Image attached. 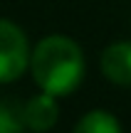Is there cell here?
I'll return each instance as SVG.
<instances>
[{"instance_id":"cell-3","label":"cell","mask_w":131,"mask_h":133,"mask_svg":"<svg viewBox=\"0 0 131 133\" xmlns=\"http://www.w3.org/2000/svg\"><path fill=\"white\" fill-rule=\"evenodd\" d=\"M102 74L116 86H131V42H114L102 52Z\"/></svg>"},{"instance_id":"cell-2","label":"cell","mask_w":131,"mask_h":133,"mask_svg":"<svg viewBox=\"0 0 131 133\" xmlns=\"http://www.w3.org/2000/svg\"><path fill=\"white\" fill-rule=\"evenodd\" d=\"M30 64V44L25 32L10 20H0V84L15 81Z\"/></svg>"},{"instance_id":"cell-4","label":"cell","mask_w":131,"mask_h":133,"mask_svg":"<svg viewBox=\"0 0 131 133\" xmlns=\"http://www.w3.org/2000/svg\"><path fill=\"white\" fill-rule=\"evenodd\" d=\"M57 96L42 91L40 96H32V99L25 104V123H27L30 131L35 133H45L49 131L59 118V109H57Z\"/></svg>"},{"instance_id":"cell-6","label":"cell","mask_w":131,"mask_h":133,"mask_svg":"<svg viewBox=\"0 0 131 133\" xmlns=\"http://www.w3.org/2000/svg\"><path fill=\"white\" fill-rule=\"evenodd\" d=\"M25 104L15 99H0V133H25Z\"/></svg>"},{"instance_id":"cell-5","label":"cell","mask_w":131,"mask_h":133,"mask_svg":"<svg viewBox=\"0 0 131 133\" xmlns=\"http://www.w3.org/2000/svg\"><path fill=\"white\" fill-rule=\"evenodd\" d=\"M72 133H121V126H119L116 116H111L109 111H89L82 118L77 121Z\"/></svg>"},{"instance_id":"cell-1","label":"cell","mask_w":131,"mask_h":133,"mask_svg":"<svg viewBox=\"0 0 131 133\" xmlns=\"http://www.w3.org/2000/svg\"><path fill=\"white\" fill-rule=\"evenodd\" d=\"M30 71L42 91L52 96H67L84 79V54L74 39L64 35H49L32 49Z\"/></svg>"}]
</instances>
